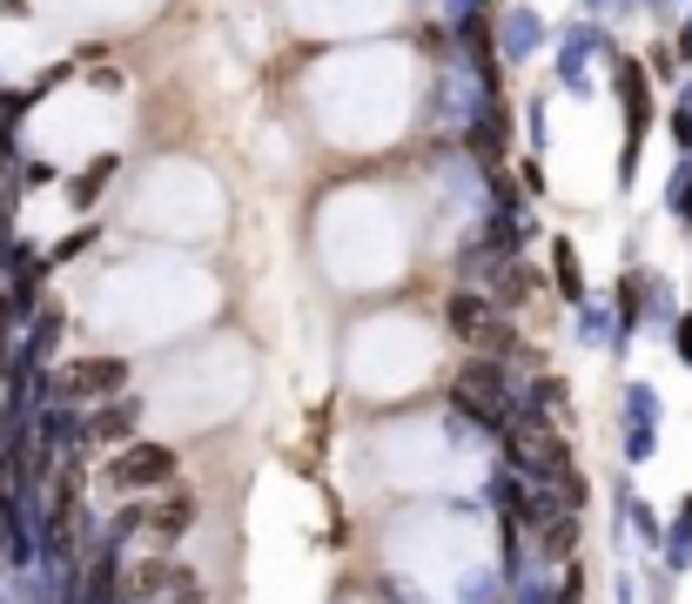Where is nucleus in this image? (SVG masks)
Masks as SVG:
<instances>
[{
	"mask_svg": "<svg viewBox=\"0 0 692 604\" xmlns=\"http://www.w3.org/2000/svg\"><path fill=\"white\" fill-rule=\"evenodd\" d=\"M444 322L457 330V343H471V349H497V356H505V349L518 343V336H511V322L497 316V303H484L478 289H457L450 309H444Z\"/></svg>",
	"mask_w": 692,
	"mask_h": 604,
	"instance_id": "1",
	"label": "nucleus"
},
{
	"mask_svg": "<svg viewBox=\"0 0 692 604\" xmlns=\"http://www.w3.org/2000/svg\"><path fill=\"white\" fill-rule=\"evenodd\" d=\"M619 95H626V121H632V148H626V175H632L639 135H645V121H652V108H645V67L639 61H619Z\"/></svg>",
	"mask_w": 692,
	"mask_h": 604,
	"instance_id": "5",
	"label": "nucleus"
},
{
	"mask_svg": "<svg viewBox=\"0 0 692 604\" xmlns=\"http://www.w3.org/2000/svg\"><path fill=\"white\" fill-rule=\"evenodd\" d=\"M122 383H128V356H74L54 377L61 396H122Z\"/></svg>",
	"mask_w": 692,
	"mask_h": 604,
	"instance_id": "3",
	"label": "nucleus"
},
{
	"mask_svg": "<svg viewBox=\"0 0 692 604\" xmlns=\"http://www.w3.org/2000/svg\"><path fill=\"white\" fill-rule=\"evenodd\" d=\"M679 356H685V362H692V316H685V322H679Z\"/></svg>",
	"mask_w": 692,
	"mask_h": 604,
	"instance_id": "11",
	"label": "nucleus"
},
{
	"mask_svg": "<svg viewBox=\"0 0 692 604\" xmlns=\"http://www.w3.org/2000/svg\"><path fill=\"white\" fill-rule=\"evenodd\" d=\"M457 396H465L478 417H505V370H497V362H465V370H457Z\"/></svg>",
	"mask_w": 692,
	"mask_h": 604,
	"instance_id": "4",
	"label": "nucleus"
},
{
	"mask_svg": "<svg viewBox=\"0 0 692 604\" xmlns=\"http://www.w3.org/2000/svg\"><path fill=\"white\" fill-rule=\"evenodd\" d=\"M135 417H141V403H108V410L88 423V436H95V443H114V436L135 430Z\"/></svg>",
	"mask_w": 692,
	"mask_h": 604,
	"instance_id": "7",
	"label": "nucleus"
},
{
	"mask_svg": "<svg viewBox=\"0 0 692 604\" xmlns=\"http://www.w3.org/2000/svg\"><path fill=\"white\" fill-rule=\"evenodd\" d=\"M552 262H558V296H565V303H585V275H579V256H571L565 235L552 242Z\"/></svg>",
	"mask_w": 692,
	"mask_h": 604,
	"instance_id": "8",
	"label": "nucleus"
},
{
	"mask_svg": "<svg viewBox=\"0 0 692 604\" xmlns=\"http://www.w3.org/2000/svg\"><path fill=\"white\" fill-rule=\"evenodd\" d=\"M672 135H679V148H692V88H685V101L672 114Z\"/></svg>",
	"mask_w": 692,
	"mask_h": 604,
	"instance_id": "10",
	"label": "nucleus"
},
{
	"mask_svg": "<svg viewBox=\"0 0 692 604\" xmlns=\"http://www.w3.org/2000/svg\"><path fill=\"white\" fill-rule=\"evenodd\" d=\"M169 477H175V451H169V443H128V451L108 464L114 491H148V483H169Z\"/></svg>",
	"mask_w": 692,
	"mask_h": 604,
	"instance_id": "2",
	"label": "nucleus"
},
{
	"mask_svg": "<svg viewBox=\"0 0 692 604\" xmlns=\"http://www.w3.org/2000/svg\"><path fill=\"white\" fill-rule=\"evenodd\" d=\"M672 209L692 222V161H685V169H679V182H672Z\"/></svg>",
	"mask_w": 692,
	"mask_h": 604,
	"instance_id": "9",
	"label": "nucleus"
},
{
	"mask_svg": "<svg viewBox=\"0 0 692 604\" xmlns=\"http://www.w3.org/2000/svg\"><path fill=\"white\" fill-rule=\"evenodd\" d=\"M188 523H196V497H188V491H175V497H162L156 510H148V531H156V538H182Z\"/></svg>",
	"mask_w": 692,
	"mask_h": 604,
	"instance_id": "6",
	"label": "nucleus"
}]
</instances>
